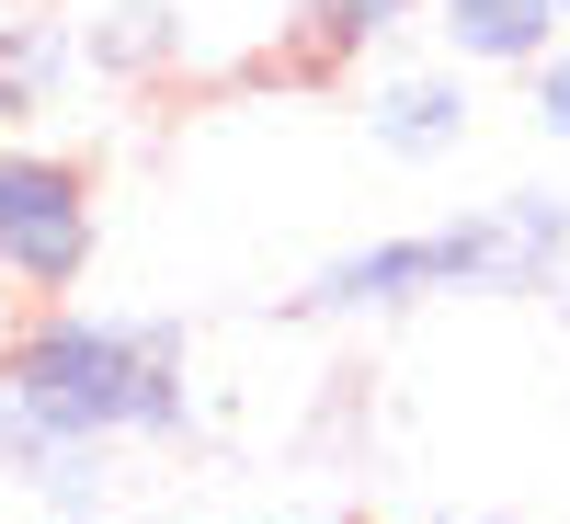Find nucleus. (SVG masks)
Here are the masks:
<instances>
[{
	"mask_svg": "<svg viewBox=\"0 0 570 524\" xmlns=\"http://www.w3.org/2000/svg\"><path fill=\"white\" fill-rule=\"evenodd\" d=\"M80 80V23L35 12V0H0V137L12 126H46Z\"/></svg>",
	"mask_w": 570,
	"mask_h": 524,
	"instance_id": "5",
	"label": "nucleus"
},
{
	"mask_svg": "<svg viewBox=\"0 0 570 524\" xmlns=\"http://www.w3.org/2000/svg\"><path fill=\"white\" fill-rule=\"evenodd\" d=\"M104 263V195L69 149H46L35 126L0 137V297H80Z\"/></svg>",
	"mask_w": 570,
	"mask_h": 524,
	"instance_id": "3",
	"label": "nucleus"
},
{
	"mask_svg": "<svg viewBox=\"0 0 570 524\" xmlns=\"http://www.w3.org/2000/svg\"><path fill=\"white\" fill-rule=\"evenodd\" d=\"M115 445H195V343L149 308L35 297L0 343V479L91 513Z\"/></svg>",
	"mask_w": 570,
	"mask_h": 524,
	"instance_id": "1",
	"label": "nucleus"
},
{
	"mask_svg": "<svg viewBox=\"0 0 570 524\" xmlns=\"http://www.w3.org/2000/svg\"><path fill=\"white\" fill-rule=\"evenodd\" d=\"M183 58V12L171 0H104V12L80 23V69L91 80H160Z\"/></svg>",
	"mask_w": 570,
	"mask_h": 524,
	"instance_id": "8",
	"label": "nucleus"
},
{
	"mask_svg": "<svg viewBox=\"0 0 570 524\" xmlns=\"http://www.w3.org/2000/svg\"><path fill=\"white\" fill-rule=\"evenodd\" d=\"M422 23L456 69H513L525 80L548 46H559V0H422Z\"/></svg>",
	"mask_w": 570,
	"mask_h": 524,
	"instance_id": "6",
	"label": "nucleus"
},
{
	"mask_svg": "<svg viewBox=\"0 0 570 524\" xmlns=\"http://www.w3.org/2000/svg\"><path fill=\"white\" fill-rule=\"evenodd\" d=\"M525 103H537V137H559L570 149V23H559V46L525 69Z\"/></svg>",
	"mask_w": 570,
	"mask_h": 524,
	"instance_id": "9",
	"label": "nucleus"
},
{
	"mask_svg": "<svg viewBox=\"0 0 570 524\" xmlns=\"http://www.w3.org/2000/svg\"><path fill=\"white\" fill-rule=\"evenodd\" d=\"M422 23V0H297V58L308 69H376Z\"/></svg>",
	"mask_w": 570,
	"mask_h": 524,
	"instance_id": "7",
	"label": "nucleus"
},
{
	"mask_svg": "<svg viewBox=\"0 0 570 524\" xmlns=\"http://www.w3.org/2000/svg\"><path fill=\"white\" fill-rule=\"evenodd\" d=\"M570 285V195H480L434 228H389V240H354L308 274V319H400L434 297H559Z\"/></svg>",
	"mask_w": 570,
	"mask_h": 524,
	"instance_id": "2",
	"label": "nucleus"
},
{
	"mask_svg": "<svg viewBox=\"0 0 570 524\" xmlns=\"http://www.w3.org/2000/svg\"><path fill=\"white\" fill-rule=\"evenodd\" d=\"M559 23H570V0H559Z\"/></svg>",
	"mask_w": 570,
	"mask_h": 524,
	"instance_id": "10",
	"label": "nucleus"
},
{
	"mask_svg": "<svg viewBox=\"0 0 570 524\" xmlns=\"http://www.w3.org/2000/svg\"><path fill=\"white\" fill-rule=\"evenodd\" d=\"M365 137H376V160H411V171H434V160H456L468 149V126H480V103H468V69L445 58V69H389L376 58V80H365Z\"/></svg>",
	"mask_w": 570,
	"mask_h": 524,
	"instance_id": "4",
	"label": "nucleus"
}]
</instances>
